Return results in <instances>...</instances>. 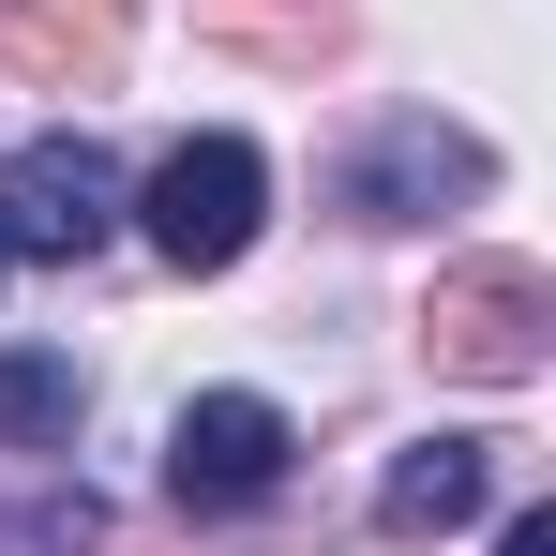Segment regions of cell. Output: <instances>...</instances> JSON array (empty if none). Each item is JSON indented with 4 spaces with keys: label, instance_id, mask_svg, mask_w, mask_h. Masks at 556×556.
<instances>
[{
    "label": "cell",
    "instance_id": "cell-1",
    "mask_svg": "<svg viewBox=\"0 0 556 556\" xmlns=\"http://www.w3.org/2000/svg\"><path fill=\"white\" fill-rule=\"evenodd\" d=\"M136 226H151L166 271H241L256 226H271V151L256 136H181L151 166V195H136Z\"/></svg>",
    "mask_w": 556,
    "mask_h": 556
},
{
    "label": "cell",
    "instance_id": "cell-2",
    "mask_svg": "<svg viewBox=\"0 0 556 556\" xmlns=\"http://www.w3.org/2000/svg\"><path fill=\"white\" fill-rule=\"evenodd\" d=\"M542 331H556V286L527 271V256H452L437 301H421V346H437V376H466V391H527V376H542Z\"/></svg>",
    "mask_w": 556,
    "mask_h": 556
},
{
    "label": "cell",
    "instance_id": "cell-3",
    "mask_svg": "<svg viewBox=\"0 0 556 556\" xmlns=\"http://www.w3.org/2000/svg\"><path fill=\"white\" fill-rule=\"evenodd\" d=\"M496 181V151L466 136V121H437V105H391L362 151L331 166V195H346V226H437V211H466V195Z\"/></svg>",
    "mask_w": 556,
    "mask_h": 556
},
{
    "label": "cell",
    "instance_id": "cell-4",
    "mask_svg": "<svg viewBox=\"0 0 556 556\" xmlns=\"http://www.w3.org/2000/svg\"><path fill=\"white\" fill-rule=\"evenodd\" d=\"M121 241V166H105L91 136H30L15 166H0V256H46V271H76Z\"/></svg>",
    "mask_w": 556,
    "mask_h": 556
},
{
    "label": "cell",
    "instance_id": "cell-5",
    "mask_svg": "<svg viewBox=\"0 0 556 556\" xmlns=\"http://www.w3.org/2000/svg\"><path fill=\"white\" fill-rule=\"evenodd\" d=\"M286 452H301V437H286L271 391H195L181 421H166V496H181V511H256L286 481Z\"/></svg>",
    "mask_w": 556,
    "mask_h": 556
},
{
    "label": "cell",
    "instance_id": "cell-6",
    "mask_svg": "<svg viewBox=\"0 0 556 556\" xmlns=\"http://www.w3.org/2000/svg\"><path fill=\"white\" fill-rule=\"evenodd\" d=\"M121 46H136L121 0H0V61H15L30 91H105Z\"/></svg>",
    "mask_w": 556,
    "mask_h": 556
},
{
    "label": "cell",
    "instance_id": "cell-7",
    "mask_svg": "<svg viewBox=\"0 0 556 556\" xmlns=\"http://www.w3.org/2000/svg\"><path fill=\"white\" fill-rule=\"evenodd\" d=\"M481 496H496V452L481 437H421V452H391V481H376V527L391 542H452V527H481Z\"/></svg>",
    "mask_w": 556,
    "mask_h": 556
},
{
    "label": "cell",
    "instance_id": "cell-8",
    "mask_svg": "<svg viewBox=\"0 0 556 556\" xmlns=\"http://www.w3.org/2000/svg\"><path fill=\"white\" fill-rule=\"evenodd\" d=\"M195 30H211V46H241V61H271V76L346 61V0H195Z\"/></svg>",
    "mask_w": 556,
    "mask_h": 556
},
{
    "label": "cell",
    "instance_id": "cell-9",
    "mask_svg": "<svg viewBox=\"0 0 556 556\" xmlns=\"http://www.w3.org/2000/svg\"><path fill=\"white\" fill-rule=\"evenodd\" d=\"M76 406H91V391H76L61 346H0V437H15V452H76Z\"/></svg>",
    "mask_w": 556,
    "mask_h": 556
},
{
    "label": "cell",
    "instance_id": "cell-10",
    "mask_svg": "<svg viewBox=\"0 0 556 556\" xmlns=\"http://www.w3.org/2000/svg\"><path fill=\"white\" fill-rule=\"evenodd\" d=\"M496 556H556V511H511V527H496Z\"/></svg>",
    "mask_w": 556,
    "mask_h": 556
}]
</instances>
